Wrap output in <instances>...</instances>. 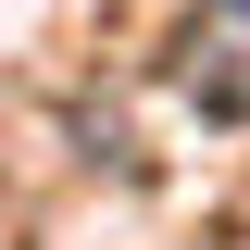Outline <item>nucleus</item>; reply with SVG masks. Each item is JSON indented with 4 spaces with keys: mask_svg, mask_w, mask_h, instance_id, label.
<instances>
[{
    "mask_svg": "<svg viewBox=\"0 0 250 250\" xmlns=\"http://www.w3.org/2000/svg\"><path fill=\"white\" fill-rule=\"evenodd\" d=\"M175 75H188V100H200V113H225V125L250 113V0H213V13L188 25Z\"/></svg>",
    "mask_w": 250,
    "mask_h": 250,
    "instance_id": "obj_1",
    "label": "nucleus"
}]
</instances>
